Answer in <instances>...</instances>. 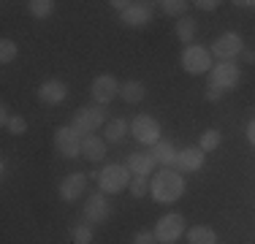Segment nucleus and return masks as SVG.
<instances>
[{
	"instance_id": "obj_34",
	"label": "nucleus",
	"mask_w": 255,
	"mask_h": 244,
	"mask_svg": "<svg viewBox=\"0 0 255 244\" xmlns=\"http://www.w3.org/2000/svg\"><path fill=\"white\" fill-rule=\"evenodd\" d=\"M247 141L255 146V117L250 120V125H247Z\"/></svg>"
},
{
	"instance_id": "obj_8",
	"label": "nucleus",
	"mask_w": 255,
	"mask_h": 244,
	"mask_svg": "<svg viewBox=\"0 0 255 244\" xmlns=\"http://www.w3.org/2000/svg\"><path fill=\"white\" fill-rule=\"evenodd\" d=\"M130 133H133V138H136L138 144H149V146H155L157 141H160V125H157V120L155 117H149V114H138L136 120L130 122Z\"/></svg>"
},
{
	"instance_id": "obj_31",
	"label": "nucleus",
	"mask_w": 255,
	"mask_h": 244,
	"mask_svg": "<svg viewBox=\"0 0 255 244\" xmlns=\"http://www.w3.org/2000/svg\"><path fill=\"white\" fill-rule=\"evenodd\" d=\"M223 93H226V90H220L217 84H209V82H206V98H209V101H220Z\"/></svg>"
},
{
	"instance_id": "obj_18",
	"label": "nucleus",
	"mask_w": 255,
	"mask_h": 244,
	"mask_svg": "<svg viewBox=\"0 0 255 244\" xmlns=\"http://www.w3.org/2000/svg\"><path fill=\"white\" fill-rule=\"evenodd\" d=\"M149 155L155 157L157 166L171 168V166H177V155H179V152L174 149V144H171V141H157V144L152 146V152H149Z\"/></svg>"
},
{
	"instance_id": "obj_16",
	"label": "nucleus",
	"mask_w": 255,
	"mask_h": 244,
	"mask_svg": "<svg viewBox=\"0 0 255 244\" xmlns=\"http://www.w3.org/2000/svg\"><path fill=\"white\" fill-rule=\"evenodd\" d=\"M125 166H128V171H130L133 176H149V174L155 171L157 163H155V157H152V155H144V152H133V155L128 157Z\"/></svg>"
},
{
	"instance_id": "obj_15",
	"label": "nucleus",
	"mask_w": 255,
	"mask_h": 244,
	"mask_svg": "<svg viewBox=\"0 0 255 244\" xmlns=\"http://www.w3.org/2000/svg\"><path fill=\"white\" fill-rule=\"evenodd\" d=\"M204 166V149L201 146H187V149H182L179 155H177V166L174 168H179V171H198Z\"/></svg>"
},
{
	"instance_id": "obj_28",
	"label": "nucleus",
	"mask_w": 255,
	"mask_h": 244,
	"mask_svg": "<svg viewBox=\"0 0 255 244\" xmlns=\"http://www.w3.org/2000/svg\"><path fill=\"white\" fill-rule=\"evenodd\" d=\"M5 130H8V133H14V136H25V133H27V120L22 117V114H14Z\"/></svg>"
},
{
	"instance_id": "obj_7",
	"label": "nucleus",
	"mask_w": 255,
	"mask_h": 244,
	"mask_svg": "<svg viewBox=\"0 0 255 244\" xmlns=\"http://www.w3.org/2000/svg\"><path fill=\"white\" fill-rule=\"evenodd\" d=\"M242 52H245V41H242L239 33H223L220 38L212 44V54H215L220 63H231V60H236Z\"/></svg>"
},
{
	"instance_id": "obj_24",
	"label": "nucleus",
	"mask_w": 255,
	"mask_h": 244,
	"mask_svg": "<svg viewBox=\"0 0 255 244\" xmlns=\"http://www.w3.org/2000/svg\"><path fill=\"white\" fill-rule=\"evenodd\" d=\"M16 54H19V46H16V41H11V38H3V41H0V63H3V65L14 63Z\"/></svg>"
},
{
	"instance_id": "obj_14",
	"label": "nucleus",
	"mask_w": 255,
	"mask_h": 244,
	"mask_svg": "<svg viewBox=\"0 0 255 244\" xmlns=\"http://www.w3.org/2000/svg\"><path fill=\"white\" fill-rule=\"evenodd\" d=\"M84 190H87V176H84V174H68L63 182H60V198H63V201L82 198Z\"/></svg>"
},
{
	"instance_id": "obj_19",
	"label": "nucleus",
	"mask_w": 255,
	"mask_h": 244,
	"mask_svg": "<svg viewBox=\"0 0 255 244\" xmlns=\"http://www.w3.org/2000/svg\"><path fill=\"white\" fill-rule=\"evenodd\" d=\"M120 95H123L125 103H141L147 98V84L138 82V79H128L123 87H120Z\"/></svg>"
},
{
	"instance_id": "obj_5",
	"label": "nucleus",
	"mask_w": 255,
	"mask_h": 244,
	"mask_svg": "<svg viewBox=\"0 0 255 244\" xmlns=\"http://www.w3.org/2000/svg\"><path fill=\"white\" fill-rule=\"evenodd\" d=\"M185 234V217L179 212H171V215H163L155 225V239L160 244H174L182 239Z\"/></svg>"
},
{
	"instance_id": "obj_36",
	"label": "nucleus",
	"mask_w": 255,
	"mask_h": 244,
	"mask_svg": "<svg viewBox=\"0 0 255 244\" xmlns=\"http://www.w3.org/2000/svg\"><path fill=\"white\" fill-rule=\"evenodd\" d=\"M253 8H255V3H253Z\"/></svg>"
},
{
	"instance_id": "obj_6",
	"label": "nucleus",
	"mask_w": 255,
	"mask_h": 244,
	"mask_svg": "<svg viewBox=\"0 0 255 244\" xmlns=\"http://www.w3.org/2000/svg\"><path fill=\"white\" fill-rule=\"evenodd\" d=\"M54 149L63 157L74 160V157L82 155V133L74 130V125L57 127V130H54Z\"/></svg>"
},
{
	"instance_id": "obj_33",
	"label": "nucleus",
	"mask_w": 255,
	"mask_h": 244,
	"mask_svg": "<svg viewBox=\"0 0 255 244\" xmlns=\"http://www.w3.org/2000/svg\"><path fill=\"white\" fill-rule=\"evenodd\" d=\"M11 117H14V114H11V112H8V106L3 103V106H0V122H3V127H8Z\"/></svg>"
},
{
	"instance_id": "obj_27",
	"label": "nucleus",
	"mask_w": 255,
	"mask_h": 244,
	"mask_svg": "<svg viewBox=\"0 0 255 244\" xmlns=\"http://www.w3.org/2000/svg\"><path fill=\"white\" fill-rule=\"evenodd\" d=\"M149 185H152V182H147V176H133L128 190H130L133 198H144V195H147V190H149Z\"/></svg>"
},
{
	"instance_id": "obj_30",
	"label": "nucleus",
	"mask_w": 255,
	"mask_h": 244,
	"mask_svg": "<svg viewBox=\"0 0 255 244\" xmlns=\"http://www.w3.org/2000/svg\"><path fill=\"white\" fill-rule=\"evenodd\" d=\"M133 244H155V231H147V228L136 231L133 234Z\"/></svg>"
},
{
	"instance_id": "obj_26",
	"label": "nucleus",
	"mask_w": 255,
	"mask_h": 244,
	"mask_svg": "<svg viewBox=\"0 0 255 244\" xmlns=\"http://www.w3.org/2000/svg\"><path fill=\"white\" fill-rule=\"evenodd\" d=\"M220 130H217V127H209V130H204L201 133V149L204 152H212V149H217V146H220Z\"/></svg>"
},
{
	"instance_id": "obj_22",
	"label": "nucleus",
	"mask_w": 255,
	"mask_h": 244,
	"mask_svg": "<svg viewBox=\"0 0 255 244\" xmlns=\"http://www.w3.org/2000/svg\"><path fill=\"white\" fill-rule=\"evenodd\" d=\"M193 33H196V22H193L190 16H182V19H177V38H179L185 46H190Z\"/></svg>"
},
{
	"instance_id": "obj_29",
	"label": "nucleus",
	"mask_w": 255,
	"mask_h": 244,
	"mask_svg": "<svg viewBox=\"0 0 255 244\" xmlns=\"http://www.w3.org/2000/svg\"><path fill=\"white\" fill-rule=\"evenodd\" d=\"M74 242L76 244H90L93 242V228H90V225H76L74 228Z\"/></svg>"
},
{
	"instance_id": "obj_13",
	"label": "nucleus",
	"mask_w": 255,
	"mask_h": 244,
	"mask_svg": "<svg viewBox=\"0 0 255 244\" xmlns=\"http://www.w3.org/2000/svg\"><path fill=\"white\" fill-rule=\"evenodd\" d=\"M109 201L103 198V193H93L87 201H84V209H82V215L87 223H106V217H109Z\"/></svg>"
},
{
	"instance_id": "obj_17",
	"label": "nucleus",
	"mask_w": 255,
	"mask_h": 244,
	"mask_svg": "<svg viewBox=\"0 0 255 244\" xmlns=\"http://www.w3.org/2000/svg\"><path fill=\"white\" fill-rule=\"evenodd\" d=\"M82 157H87L90 163H98L106 157V141L98 136H84L82 138Z\"/></svg>"
},
{
	"instance_id": "obj_1",
	"label": "nucleus",
	"mask_w": 255,
	"mask_h": 244,
	"mask_svg": "<svg viewBox=\"0 0 255 244\" xmlns=\"http://www.w3.org/2000/svg\"><path fill=\"white\" fill-rule=\"evenodd\" d=\"M149 193H152V198L157 204H174V201H179L182 193H185V179H182V174L174 168H160L152 176Z\"/></svg>"
},
{
	"instance_id": "obj_23",
	"label": "nucleus",
	"mask_w": 255,
	"mask_h": 244,
	"mask_svg": "<svg viewBox=\"0 0 255 244\" xmlns=\"http://www.w3.org/2000/svg\"><path fill=\"white\" fill-rule=\"evenodd\" d=\"M27 8H30V14H33L35 19H46V16L54 11V3L52 0H30Z\"/></svg>"
},
{
	"instance_id": "obj_11",
	"label": "nucleus",
	"mask_w": 255,
	"mask_h": 244,
	"mask_svg": "<svg viewBox=\"0 0 255 244\" xmlns=\"http://www.w3.org/2000/svg\"><path fill=\"white\" fill-rule=\"evenodd\" d=\"M152 5L149 3H128V8L120 14V19H123L128 27H144V24L152 22Z\"/></svg>"
},
{
	"instance_id": "obj_25",
	"label": "nucleus",
	"mask_w": 255,
	"mask_h": 244,
	"mask_svg": "<svg viewBox=\"0 0 255 244\" xmlns=\"http://www.w3.org/2000/svg\"><path fill=\"white\" fill-rule=\"evenodd\" d=\"M163 8V14H168V16H177V19H182L185 16V11H187V5L190 3H185V0H163V3H157Z\"/></svg>"
},
{
	"instance_id": "obj_21",
	"label": "nucleus",
	"mask_w": 255,
	"mask_h": 244,
	"mask_svg": "<svg viewBox=\"0 0 255 244\" xmlns=\"http://www.w3.org/2000/svg\"><path fill=\"white\" fill-rule=\"evenodd\" d=\"M187 242L190 244H217V234L206 225H193L187 231Z\"/></svg>"
},
{
	"instance_id": "obj_20",
	"label": "nucleus",
	"mask_w": 255,
	"mask_h": 244,
	"mask_svg": "<svg viewBox=\"0 0 255 244\" xmlns=\"http://www.w3.org/2000/svg\"><path fill=\"white\" fill-rule=\"evenodd\" d=\"M128 130H130V125H128L125 120H112L106 125V130H103V141L106 144H120Z\"/></svg>"
},
{
	"instance_id": "obj_10",
	"label": "nucleus",
	"mask_w": 255,
	"mask_h": 244,
	"mask_svg": "<svg viewBox=\"0 0 255 244\" xmlns=\"http://www.w3.org/2000/svg\"><path fill=\"white\" fill-rule=\"evenodd\" d=\"M120 87H123V84H120L117 79L112 76V73H101V76L93 79V87H90V93H93L95 103L106 106V103H112L114 98L120 95Z\"/></svg>"
},
{
	"instance_id": "obj_12",
	"label": "nucleus",
	"mask_w": 255,
	"mask_h": 244,
	"mask_svg": "<svg viewBox=\"0 0 255 244\" xmlns=\"http://www.w3.org/2000/svg\"><path fill=\"white\" fill-rule=\"evenodd\" d=\"M38 101L46 103V106H57V103L65 101V95H68V87H65V82H60V79H46L44 84L38 87Z\"/></svg>"
},
{
	"instance_id": "obj_2",
	"label": "nucleus",
	"mask_w": 255,
	"mask_h": 244,
	"mask_svg": "<svg viewBox=\"0 0 255 244\" xmlns=\"http://www.w3.org/2000/svg\"><path fill=\"white\" fill-rule=\"evenodd\" d=\"M130 171L128 166H120V163H109V166H103L101 176H98V185H101V193H123L125 187H130Z\"/></svg>"
},
{
	"instance_id": "obj_3",
	"label": "nucleus",
	"mask_w": 255,
	"mask_h": 244,
	"mask_svg": "<svg viewBox=\"0 0 255 244\" xmlns=\"http://www.w3.org/2000/svg\"><path fill=\"white\" fill-rule=\"evenodd\" d=\"M106 120V106L95 103V106H82L74 112V130H79L82 136H93L95 130L103 125Z\"/></svg>"
},
{
	"instance_id": "obj_32",
	"label": "nucleus",
	"mask_w": 255,
	"mask_h": 244,
	"mask_svg": "<svg viewBox=\"0 0 255 244\" xmlns=\"http://www.w3.org/2000/svg\"><path fill=\"white\" fill-rule=\"evenodd\" d=\"M193 5H198L201 11H215L217 5H220V0H196Z\"/></svg>"
},
{
	"instance_id": "obj_9",
	"label": "nucleus",
	"mask_w": 255,
	"mask_h": 244,
	"mask_svg": "<svg viewBox=\"0 0 255 244\" xmlns=\"http://www.w3.org/2000/svg\"><path fill=\"white\" fill-rule=\"evenodd\" d=\"M239 76H242V68L236 65V60L231 63H217L215 68L209 71V84H217L220 90H234L239 84Z\"/></svg>"
},
{
	"instance_id": "obj_35",
	"label": "nucleus",
	"mask_w": 255,
	"mask_h": 244,
	"mask_svg": "<svg viewBox=\"0 0 255 244\" xmlns=\"http://www.w3.org/2000/svg\"><path fill=\"white\" fill-rule=\"evenodd\" d=\"M242 57H245V63H255V52H242Z\"/></svg>"
},
{
	"instance_id": "obj_4",
	"label": "nucleus",
	"mask_w": 255,
	"mask_h": 244,
	"mask_svg": "<svg viewBox=\"0 0 255 244\" xmlns=\"http://www.w3.org/2000/svg\"><path fill=\"white\" fill-rule=\"evenodd\" d=\"M182 68H185L190 76H201V73L212 71V54L206 46L190 44L182 52Z\"/></svg>"
}]
</instances>
